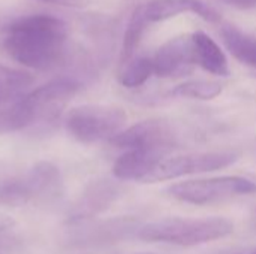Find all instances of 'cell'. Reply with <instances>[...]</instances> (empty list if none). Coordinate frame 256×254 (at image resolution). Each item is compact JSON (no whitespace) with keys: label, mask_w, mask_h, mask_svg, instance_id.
Returning <instances> with one entry per match:
<instances>
[{"label":"cell","mask_w":256,"mask_h":254,"mask_svg":"<svg viewBox=\"0 0 256 254\" xmlns=\"http://www.w3.org/2000/svg\"><path fill=\"white\" fill-rule=\"evenodd\" d=\"M14 225H15L14 219H10V217L6 216V214H0V232H3V231L12 228Z\"/></svg>","instance_id":"25"},{"label":"cell","mask_w":256,"mask_h":254,"mask_svg":"<svg viewBox=\"0 0 256 254\" xmlns=\"http://www.w3.org/2000/svg\"><path fill=\"white\" fill-rule=\"evenodd\" d=\"M255 247H232V249H224L218 253L212 254H252Z\"/></svg>","instance_id":"24"},{"label":"cell","mask_w":256,"mask_h":254,"mask_svg":"<svg viewBox=\"0 0 256 254\" xmlns=\"http://www.w3.org/2000/svg\"><path fill=\"white\" fill-rule=\"evenodd\" d=\"M152 60L154 75L160 78H177L190 73L196 64L192 34H182L168 40Z\"/></svg>","instance_id":"8"},{"label":"cell","mask_w":256,"mask_h":254,"mask_svg":"<svg viewBox=\"0 0 256 254\" xmlns=\"http://www.w3.org/2000/svg\"><path fill=\"white\" fill-rule=\"evenodd\" d=\"M120 195V187L110 180L93 181L76 201L69 213L70 223H81L102 211H105Z\"/></svg>","instance_id":"9"},{"label":"cell","mask_w":256,"mask_h":254,"mask_svg":"<svg viewBox=\"0 0 256 254\" xmlns=\"http://www.w3.org/2000/svg\"><path fill=\"white\" fill-rule=\"evenodd\" d=\"M34 124V112L26 94L0 103V133L24 130Z\"/></svg>","instance_id":"15"},{"label":"cell","mask_w":256,"mask_h":254,"mask_svg":"<svg viewBox=\"0 0 256 254\" xmlns=\"http://www.w3.org/2000/svg\"><path fill=\"white\" fill-rule=\"evenodd\" d=\"M140 228H134V225L129 220H110V222H102L96 225H88V226H81L76 228V231L72 235L74 243L76 244H102V243H110L120 240L123 237H128L129 232L136 231Z\"/></svg>","instance_id":"13"},{"label":"cell","mask_w":256,"mask_h":254,"mask_svg":"<svg viewBox=\"0 0 256 254\" xmlns=\"http://www.w3.org/2000/svg\"><path fill=\"white\" fill-rule=\"evenodd\" d=\"M32 202H52L62 196L63 180L58 168L51 162H39L26 172Z\"/></svg>","instance_id":"11"},{"label":"cell","mask_w":256,"mask_h":254,"mask_svg":"<svg viewBox=\"0 0 256 254\" xmlns=\"http://www.w3.org/2000/svg\"><path fill=\"white\" fill-rule=\"evenodd\" d=\"M152 75H154L153 60L150 57H136L126 63L120 75V82L126 88H136L144 85Z\"/></svg>","instance_id":"20"},{"label":"cell","mask_w":256,"mask_h":254,"mask_svg":"<svg viewBox=\"0 0 256 254\" xmlns=\"http://www.w3.org/2000/svg\"><path fill=\"white\" fill-rule=\"evenodd\" d=\"M148 22H159L180 13H195L206 21H219V13L201 0H152L144 6Z\"/></svg>","instance_id":"12"},{"label":"cell","mask_w":256,"mask_h":254,"mask_svg":"<svg viewBox=\"0 0 256 254\" xmlns=\"http://www.w3.org/2000/svg\"><path fill=\"white\" fill-rule=\"evenodd\" d=\"M128 114L114 105H80L64 117L66 132L81 144L111 141L126 129Z\"/></svg>","instance_id":"3"},{"label":"cell","mask_w":256,"mask_h":254,"mask_svg":"<svg viewBox=\"0 0 256 254\" xmlns=\"http://www.w3.org/2000/svg\"><path fill=\"white\" fill-rule=\"evenodd\" d=\"M238 153L231 150L222 151H201L183 156L165 157L154 168L147 183H159L166 180H177L182 177L214 172L234 165L238 160Z\"/></svg>","instance_id":"5"},{"label":"cell","mask_w":256,"mask_h":254,"mask_svg":"<svg viewBox=\"0 0 256 254\" xmlns=\"http://www.w3.org/2000/svg\"><path fill=\"white\" fill-rule=\"evenodd\" d=\"M148 24V19L146 16V12H144V6H138L129 22H128V27H126V31H124V37H123V45H122V54H120V61L122 64H126L128 61H130L135 49L138 48L141 39H142V34H144V30Z\"/></svg>","instance_id":"18"},{"label":"cell","mask_w":256,"mask_h":254,"mask_svg":"<svg viewBox=\"0 0 256 254\" xmlns=\"http://www.w3.org/2000/svg\"><path fill=\"white\" fill-rule=\"evenodd\" d=\"M220 36L228 51L238 61L256 67V37L242 31L234 25H224L220 30Z\"/></svg>","instance_id":"17"},{"label":"cell","mask_w":256,"mask_h":254,"mask_svg":"<svg viewBox=\"0 0 256 254\" xmlns=\"http://www.w3.org/2000/svg\"><path fill=\"white\" fill-rule=\"evenodd\" d=\"M196 64L204 70L216 76H228L230 64L222 48L204 31H195L192 34Z\"/></svg>","instance_id":"14"},{"label":"cell","mask_w":256,"mask_h":254,"mask_svg":"<svg viewBox=\"0 0 256 254\" xmlns=\"http://www.w3.org/2000/svg\"><path fill=\"white\" fill-rule=\"evenodd\" d=\"M252 254H256V247H255V250H254V253H252Z\"/></svg>","instance_id":"26"},{"label":"cell","mask_w":256,"mask_h":254,"mask_svg":"<svg viewBox=\"0 0 256 254\" xmlns=\"http://www.w3.org/2000/svg\"><path fill=\"white\" fill-rule=\"evenodd\" d=\"M224 3L234 6L237 9H252L256 7V0H222Z\"/></svg>","instance_id":"23"},{"label":"cell","mask_w":256,"mask_h":254,"mask_svg":"<svg viewBox=\"0 0 256 254\" xmlns=\"http://www.w3.org/2000/svg\"><path fill=\"white\" fill-rule=\"evenodd\" d=\"M80 88V81L64 76L52 79L26 94V99L34 112V124L39 123L42 126H50L56 123L66 102L70 100Z\"/></svg>","instance_id":"7"},{"label":"cell","mask_w":256,"mask_h":254,"mask_svg":"<svg viewBox=\"0 0 256 254\" xmlns=\"http://www.w3.org/2000/svg\"><path fill=\"white\" fill-rule=\"evenodd\" d=\"M32 202L26 174H15L0 166V205L20 207Z\"/></svg>","instance_id":"16"},{"label":"cell","mask_w":256,"mask_h":254,"mask_svg":"<svg viewBox=\"0 0 256 254\" xmlns=\"http://www.w3.org/2000/svg\"><path fill=\"white\" fill-rule=\"evenodd\" d=\"M46 4H57V6H68V7H84L88 0H38Z\"/></svg>","instance_id":"22"},{"label":"cell","mask_w":256,"mask_h":254,"mask_svg":"<svg viewBox=\"0 0 256 254\" xmlns=\"http://www.w3.org/2000/svg\"><path fill=\"white\" fill-rule=\"evenodd\" d=\"M224 90V85L219 81L212 79H194L178 84L171 90L172 96L195 99V100H212L218 97Z\"/></svg>","instance_id":"19"},{"label":"cell","mask_w":256,"mask_h":254,"mask_svg":"<svg viewBox=\"0 0 256 254\" xmlns=\"http://www.w3.org/2000/svg\"><path fill=\"white\" fill-rule=\"evenodd\" d=\"M166 192L171 198L180 202L192 205H212L256 193V181L246 177L226 175L182 181L170 186Z\"/></svg>","instance_id":"4"},{"label":"cell","mask_w":256,"mask_h":254,"mask_svg":"<svg viewBox=\"0 0 256 254\" xmlns=\"http://www.w3.org/2000/svg\"><path fill=\"white\" fill-rule=\"evenodd\" d=\"M166 153L153 150H128L112 166V174L120 181H141L147 183L148 177L159 165Z\"/></svg>","instance_id":"10"},{"label":"cell","mask_w":256,"mask_h":254,"mask_svg":"<svg viewBox=\"0 0 256 254\" xmlns=\"http://www.w3.org/2000/svg\"><path fill=\"white\" fill-rule=\"evenodd\" d=\"M124 150H153L170 153L177 144V133L165 120H144L122 130L110 141Z\"/></svg>","instance_id":"6"},{"label":"cell","mask_w":256,"mask_h":254,"mask_svg":"<svg viewBox=\"0 0 256 254\" xmlns=\"http://www.w3.org/2000/svg\"><path fill=\"white\" fill-rule=\"evenodd\" d=\"M234 223L224 217L206 219H162L140 226L136 237L147 243L171 244L178 247H195L230 237Z\"/></svg>","instance_id":"2"},{"label":"cell","mask_w":256,"mask_h":254,"mask_svg":"<svg viewBox=\"0 0 256 254\" xmlns=\"http://www.w3.org/2000/svg\"><path fill=\"white\" fill-rule=\"evenodd\" d=\"M33 82V76L20 69H12L0 63V96L16 97Z\"/></svg>","instance_id":"21"},{"label":"cell","mask_w":256,"mask_h":254,"mask_svg":"<svg viewBox=\"0 0 256 254\" xmlns=\"http://www.w3.org/2000/svg\"><path fill=\"white\" fill-rule=\"evenodd\" d=\"M68 25L51 15H28L6 27L4 51L20 64L38 70L54 67L63 57Z\"/></svg>","instance_id":"1"}]
</instances>
